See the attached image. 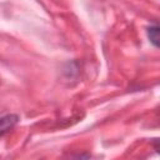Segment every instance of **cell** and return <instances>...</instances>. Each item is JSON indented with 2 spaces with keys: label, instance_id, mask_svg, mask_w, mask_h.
Instances as JSON below:
<instances>
[{
  "label": "cell",
  "instance_id": "obj_2",
  "mask_svg": "<svg viewBox=\"0 0 160 160\" xmlns=\"http://www.w3.org/2000/svg\"><path fill=\"white\" fill-rule=\"evenodd\" d=\"M146 34H148V38H149V41L155 46V48H159V26L158 24H151L146 28Z\"/></svg>",
  "mask_w": 160,
  "mask_h": 160
},
{
  "label": "cell",
  "instance_id": "obj_1",
  "mask_svg": "<svg viewBox=\"0 0 160 160\" xmlns=\"http://www.w3.org/2000/svg\"><path fill=\"white\" fill-rule=\"evenodd\" d=\"M19 122V115L16 114H6L0 118V138L8 134L10 130L15 128Z\"/></svg>",
  "mask_w": 160,
  "mask_h": 160
}]
</instances>
